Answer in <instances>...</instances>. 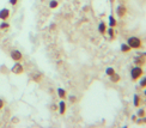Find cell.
Listing matches in <instances>:
<instances>
[{
	"mask_svg": "<svg viewBox=\"0 0 146 128\" xmlns=\"http://www.w3.org/2000/svg\"><path fill=\"white\" fill-rule=\"evenodd\" d=\"M127 44L131 48H133V49H139L141 47V40L137 37V36H132V37L127 40Z\"/></svg>",
	"mask_w": 146,
	"mask_h": 128,
	"instance_id": "1",
	"label": "cell"
},
{
	"mask_svg": "<svg viewBox=\"0 0 146 128\" xmlns=\"http://www.w3.org/2000/svg\"><path fill=\"white\" fill-rule=\"evenodd\" d=\"M143 73H144V71H143L141 67L135 66V67H133L132 71H131V77H132L133 80H137V79H139L143 76Z\"/></svg>",
	"mask_w": 146,
	"mask_h": 128,
	"instance_id": "2",
	"label": "cell"
},
{
	"mask_svg": "<svg viewBox=\"0 0 146 128\" xmlns=\"http://www.w3.org/2000/svg\"><path fill=\"white\" fill-rule=\"evenodd\" d=\"M12 72L16 73V74H21V73H23V72H24V68H23V66H22L19 62L16 61L15 66L12 67Z\"/></svg>",
	"mask_w": 146,
	"mask_h": 128,
	"instance_id": "3",
	"label": "cell"
},
{
	"mask_svg": "<svg viewBox=\"0 0 146 128\" xmlns=\"http://www.w3.org/2000/svg\"><path fill=\"white\" fill-rule=\"evenodd\" d=\"M11 58H12L13 61H21L23 56H22V53L19 50H12L11 52Z\"/></svg>",
	"mask_w": 146,
	"mask_h": 128,
	"instance_id": "4",
	"label": "cell"
},
{
	"mask_svg": "<svg viewBox=\"0 0 146 128\" xmlns=\"http://www.w3.org/2000/svg\"><path fill=\"white\" fill-rule=\"evenodd\" d=\"M116 13L119 17H123L126 13H127V9L125 5H119L116 7Z\"/></svg>",
	"mask_w": 146,
	"mask_h": 128,
	"instance_id": "5",
	"label": "cell"
},
{
	"mask_svg": "<svg viewBox=\"0 0 146 128\" xmlns=\"http://www.w3.org/2000/svg\"><path fill=\"white\" fill-rule=\"evenodd\" d=\"M10 17V10L9 9H1L0 10V19L6 21Z\"/></svg>",
	"mask_w": 146,
	"mask_h": 128,
	"instance_id": "6",
	"label": "cell"
},
{
	"mask_svg": "<svg viewBox=\"0 0 146 128\" xmlns=\"http://www.w3.org/2000/svg\"><path fill=\"white\" fill-rule=\"evenodd\" d=\"M98 31H100L101 34H106V31H107V25H106L104 22H101V23L98 24Z\"/></svg>",
	"mask_w": 146,
	"mask_h": 128,
	"instance_id": "7",
	"label": "cell"
},
{
	"mask_svg": "<svg viewBox=\"0 0 146 128\" xmlns=\"http://www.w3.org/2000/svg\"><path fill=\"white\" fill-rule=\"evenodd\" d=\"M59 111H60V114H61V115H64L65 111H66V104H65L64 101H61L59 103Z\"/></svg>",
	"mask_w": 146,
	"mask_h": 128,
	"instance_id": "8",
	"label": "cell"
},
{
	"mask_svg": "<svg viewBox=\"0 0 146 128\" xmlns=\"http://www.w3.org/2000/svg\"><path fill=\"white\" fill-rule=\"evenodd\" d=\"M134 62H135L137 66H141V65L145 64V59H144V56H138V58H135Z\"/></svg>",
	"mask_w": 146,
	"mask_h": 128,
	"instance_id": "9",
	"label": "cell"
},
{
	"mask_svg": "<svg viewBox=\"0 0 146 128\" xmlns=\"http://www.w3.org/2000/svg\"><path fill=\"white\" fill-rule=\"evenodd\" d=\"M131 49H132V48L128 44H127V43H123L122 46H121V52H122V53H128Z\"/></svg>",
	"mask_w": 146,
	"mask_h": 128,
	"instance_id": "10",
	"label": "cell"
},
{
	"mask_svg": "<svg viewBox=\"0 0 146 128\" xmlns=\"http://www.w3.org/2000/svg\"><path fill=\"white\" fill-rule=\"evenodd\" d=\"M58 95L61 99H65L66 98V91L64 89H58Z\"/></svg>",
	"mask_w": 146,
	"mask_h": 128,
	"instance_id": "11",
	"label": "cell"
},
{
	"mask_svg": "<svg viewBox=\"0 0 146 128\" xmlns=\"http://www.w3.org/2000/svg\"><path fill=\"white\" fill-rule=\"evenodd\" d=\"M109 25H110V28H114L116 25V19L113 16H109Z\"/></svg>",
	"mask_w": 146,
	"mask_h": 128,
	"instance_id": "12",
	"label": "cell"
},
{
	"mask_svg": "<svg viewBox=\"0 0 146 128\" xmlns=\"http://www.w3.org/2000/svg\"><path fill=\"white\" fill-rule=\"evenodd\" d=\"M110 80H111L113 83H117V82L120 80V76L117 74V73H114L113 76H110Z\"/></svg>",
	"mask_w": 146,
	"mask_h": 128,
	"instance_id": "13",
	"label": "cell"
},
{
	"mask_svg": "<svg viewBox=\"0 0 146 128\" xmlns=\"http://www.w3.org/2000/svg\"><path fill=\"white\" fill-rule=\"evenodd\" d=\"M106 73H107V74H108L109 77H110V76H113L114 73H115V70L113 68V67H108V68L106 70Z\"/></svg>",
	"mask_w": 146,
	"mask_h": 128,
	"instance_id": "14",
	"label": "cell"
},
{
	"mask_svg": "<svg viewBox=\"0 0 146 128\" xmlns=\"http://www.w3.org/2000/svg\"><path fill=\"white\" fill-rule=\"evenodd\" d=\"M139 104H140V97L139 95H134V105L139 107Z\"/></svg>",
	"mask_w": 146,
	"mask_h": 128,
	"instance_id": "15",
	"label": "cell"
},
{
	"mask_svg": "<svg viewBox=\"0 0 146 128\" xmlns=\"http://www.w3.org/2000/svg\"><path fill=\"white\" fill-rule=\"evenodd\" d=\"M49 7H50V9L58 7V1H56V0H52V1L49 3Z\"/></svg>",
	"mask_w": 146,
	"mask_h": 128,
	"instance_id": "16",
	"label": "cell"
},
{
	"mask_svg": "<svg viewBox=\"0 0 146 128\" xmlns=\"http://www.w3.org/2000/svg\"><path fill=\"white\" fill-rule=\"evenodd\" d=\"M140 88H143V89L146 88V77L141 78V80H140Z\"/></svg>",
	"mask_w": 146,
	"mask_h": 128,
	"instance_id": "17",
	"label": "cell"
},
{
	"mask_svg": "<svg viewBox=\"0 0 146 128\" xmlns=\"http://www.w3.org/2000/svg\"><path fill=\"white\" fill-rule=\"evenodd\" d=\"M0 28H1V29H6V28H9V23L4 21L1 24H0Z\"/></svg>",
	"mask_w": 146,
	"mask_h": 128,
	"instance_id": "18",
	"label": "cell"
},
{
	"mask_svg": "<svg viewBox=\"0 0 146 128\" xmlns=\"http://www.w3.org/2000/svg\"><path fill=\"white\" fill-rule=\"evenodd\" d=\"M144 115H145V110H144V109H140V110L138 111V116L139 117H143Z\"/></svg>",
	"mask_w": 146,
	"mask_h": 128,
	"instance_id": "19",
	"label": "cell"
},
{
	"mask_svg": "<svg viewBox=\"0 0 146 128\" xmlns=\"http://www.w3.org/2000/svg\"><path fill=\"white\" fill-rule=\"evenodd\" d=\"M108 34H109L110 37H114V30H113V28H110V29L108 30Z\"/></svg>",
	"mask_w": 146,
	"mask_h": 128,
	"instance_id": "20",
	"label": "cell"
},
{
	"mask_svg": "<svg viewBox=\"0 0 146 128\" xmlns=\"http://www.w3.org/2000/svg\"><path fill=\"white\" fill-rule=\"evenodd\" d=\"M17 1H18V0H10V4H11V5H13V6H15V5L17 4Z\"/></svg>",
	"mask_w": 146,
	"mask_h": 128,
	"instance_id": "21",
	"label": "cell"
},
{
	"mask_svg": "<svg viewBox=\"0 0 146 128\" xmlns=\"http://www.w3.org/2000/svg\"><path fill=\"white\" fill-rule=\"evenodd\" d=\"M3 108H4V101L0 99V109H3Z\"/></svg>",
	"mask_w": 146,
	"mask_h": 128,
	"instance_id": "22",
	"label": "cell"
},
{
	"mask_svg": "<svg viewBox=\"0 0 146 128\" xmlns=\"http://www.w3.org/2000/svg\"><path fill=\"white\" fill-rule=\"evenodd\" d=\"M70 99H71V102H76V97L74 96H70Z\"/></svg>",
	"mask_w": 146,
	"mask_h": 128,
	"instance_id": "23",
	"label": "cell"
},
{
	"mask_svg": "<svg viewBox=\"0 0 146 128\" xmlns=\"http://www.w3.org/2000/svg\"><path fill=\"white\" fill-rule=\"evenodd\" d=\"M144 94H145V96H146V88H145V91H144Z\"/></svg>",
	"mask_w": 146,
	"mask_h": 128,
	"instance_id": "24",
	"label": "cell"
},
{
	"mask_svg": "<svg viewBox=\"0 0 146 128\" xmlns=\"http://www.w3.org/2000/svg\"><path fill=\"white\" fill-rule=\"evenodd\" d=\"M144 55H146V53H145V54H144Z\"/></svg>",
	"mask_w": 146,
	"mask_h": 128,
	"instance_id": "25",
	"label": "cell"
}]
</instances>
